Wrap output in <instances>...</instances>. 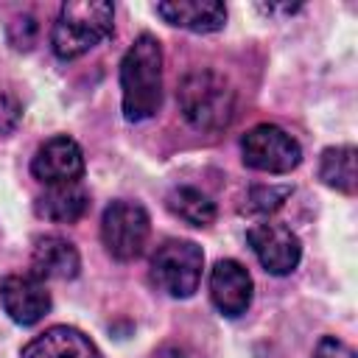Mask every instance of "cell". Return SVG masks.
Segmentation results:
<instances>
[{
  "label": "cell",
  "instance_id": "1",
  "mask_svg": "<svg viewBox=\"0 0 358 358\" xmlns=\"http://www.w3.org/2000/svg\"><path fill=\"white\" fill-rule=\"evenodd\" d=\"M123 117L148 120L162 103V48L157 36L140 34L120 62Z\"/></svg>",
  "mask_w": 358,
  "mask_h": 358
},
{
  "label": "cell",
  "instance_id": "2",
  "mask_svg": "<svg viewBox=\"0 0 358 358\" xmlns=\"http://www.w3.org/2000/svg\"><path fill=\"white\" fill-rule=\"evenodd\" d=\"M115 25V6L106 0H70L59 8L50 48L59 59H78L101 45Z\"/></svg>",
  "mask_w": 358,
  "mask_h": 358
},
{
  "label": "cell",
  "instance_id": "3",
  "mask_svg": "<svg viewBox=\"0 0 358 358\" xmlns=\"http://www.w3.org/2000/svg\"><path fill=\"white\" fill-rule=\"evenodd\" d=\"M176 101L182 117L199 131H221L235 117V90L213 70L187 73L179 81Z\"/></svg>",
  "mask_w": 358,
  "mask_h": 358
},
{
  "label": "cell",
  "instance_id": "4",
  "mask_svg": "<svg viewBox=\"0 0 358 358\" xmlns=\"http://www.w3.org/2000/svg\"><path fill=\"white\" fill-rule=\"evenodd\" d=\"M204 255L193 241H165L151 257V280L173 299L190 296L201 282Z\"/></svg>",
  "mask_w": 358,
  "mask_h": 358
},
{
  "label": "cell",
  "instance_id": "5",
  "mask_svg": "<svg viewBox=\"0 0 358 358\" xmlns=\"http://www.w3.org/2000/svg\"><path fill=\"white\" fill-rule=\"evenodd\" d=\"M148 232H151V221H148V213L140 201L117 199L103 210L101 238H103L106 252L115 260L137 257L148 241Z\"/></svg>",
  "mask_w": 358,
  "mask_h": 358
},
{
  "label": "cell",
  "instance_id": "6",
  "mask_svg": "<svg viewBox=\"0 0 358 358\" xmlns=\"http://www.w3.org/2000/svg\"><path fill=\"white\" fill-rule=\"evenodd\" d=\"M241 154L249 168L263 173H288L302 159L299 143L274 123L252 126L241 140Z\"/></svg>",
  "mask_w": 358,
  "mask_h": 358
},
{
  "label": "cell",
  "instance_id": "7",
  "mask_svg": "<svg viewBox=\"0 0 358 358\" xmlns=\"http://www.w3.org/2000/svg\"><path fill=\"white\" fill-rule=\"evenodd\" d=\"M246 241H249L255 257L260 260V266L268 274H277V277L291 274L299 263V255H302L299 238L285 224L260 221L246 232Z\"/></svg>",
  "mask_w": 358,
  "mask_h": 358
},
{
  "label": "cell",
  "instance_id": "8",
  "mask_svg": "<svg viewBox=\"0 0 358 358\" xmlns=\"http://www.w3.org/2000/svg\"><path fill=\"white\" fill-rule=\"evenodd\" d=\"M31 173L42 182V185H67V182H78L81 173H84V154H81V145L67 137V134H59V137H50L45 140L34 159H31Z\"/></svg>",
  "mask_w": 358,
  "mask_h": 358
},
{
  "label": "cell",
  "instance_id": "9",
  "mask_svg": "<svg viewBox=\"0 0 358 358\" xmlns=\"http://www.w3.org/2000/svg\"><path fill=\"white\" fill-rule=\"evenodd\" d=\"M0 302L17 324H36L50 310V294L34 274H8L0 282Z\"/></svg>",
  "mask_w": 358,
  "mask_h": 358
},
{
  "label": "cell",
  "instance_id": "10",
  "mask_svg": "<svg viewBox=\"0 0 358 358\" xmlns=\"http://www.w3.org/2000/svg\"><path fill=\"white\" fill-rule=\"evenodd\" d=\"M210 299L221 316H241L252 302V277L238 260H218L210 271Z\"/></svg>",
  "mask_w": 358,
  "mask_h": 358
},
{
  "label": "cell",
  "instance_id": "11",
  "mask_svg": "<svg viewBox=\"0 0 358 358\" xmlns=\"http://www.w3.org/2000/svg\"><path fill=\"white\" fill-rule=\"evenodd\" d=\"M157 14L176 28L193 31V34H210L224 28L227 22V8L218 0H171V3H157Z\"/></svg>",
  "mask_w": 358,
  "mask_h": 358
},
{
  "label": "cell",
  "instance_id": "12",
  "mask_svg": "<svg viewBox=\"0 0 358 358\" xmlns=\"http://www.w3.org/2000/svg\"><path fill=\"white\" fill-rule=\"evenodd\" d=\"M22 358H101L98 347L76 327L56 324L22 347Z\"/></svg>",
  "mask_w": 358,
  "mask_h": 358
},
{
  "label": "cell",
  "instance_id": "13",
  "mask_svg": "<svg viewBox=\"0 0 358 358\" xmlns=\"http://www.w3.org/2000/svg\"><path fill=\"white\" fill-rule=\"evenodd\" d=\"M31 266H34V277L45 280H73L81 268V257L78 249L59 235H42L34 241L31 249Z\"/></svg>",
  "mask_w": 358,
  "mask_h": 358
},
{
  "label": "cell",
  "instance_id": "14",
  "mask_svg": "<svg viewBox=\"0 0 358 358\" xmlns=\"http://www.w3.org/2000/svg\"><path fill=\"white\" fill-rule=\"evenodd\" d=\"M36 215L53 224H76L90 210V193L78 182L50 185L42 196H36Z\"/></svg>",
  "mask_w": 358,
  "mask_h": 358
},
{
  "label": "cell",
  "instance_id": "15",
  "mask_svg": "<svg viewBox=\"0 0 358 358\" xmlns=\"http://www.w3.org/2000/svg\"><path fill=\"white\" fill-rule=\"evenodd\" d=\"M165 201H168V210L190 227H210L215 221V213H218L215 201L207 193H201L199 187H190V185L173 187Z\"/></svg>",
  "mask_w": 358,
  "mask_h": 358
},
{
  "label": "cell",
  "instance_id": "16",
  "mask_svg": "<svg viewBox=\"0 0 358 358\" xmlns=\"http://www.w3.org/2000/svg\"><path fill=\"white\" fill-rule=\"evenodd\" d=\"M319 176L327 187L341 193H355V148L352 145H330L322 151Z\"/></svg>",
  "mask_w": 358,
  "mask_h": 358
},
{
  "label": "cell",
  "instance_id": "17",
  "mask_svg": "<svg viewBox=\"0 0 358 358\" xmlns=\"http://www.w3.org/2000/svg\"><path fill=\"white\" fill-rule=\"evenodd\" d=\"M288 196H291L288 185H282V187H277V185H257V187L249 190L243 210L246 213H274Z\"/></svg>",
  "mask_w": 358,
  "mask_h": 358
},
{
  "label": "cell",
  "instance_id": "18",
  "mask_svg": "<svg viewBox=\"0 0 358 358\" xmlns=\"http://www.w3.org/2000/svg\"><path fill=\"white\" fill-rule=\"evenodd\" d=\"M22 120V106L14 95L0 92V134H11Z\"/></svg>",
  "mask_w": 358,
  "mask_h": 358
},
{
  "label": "cell",
  "instance_id": "19",
  "mask_svg": "<svg viewBox=\"0 0 358 358\" xmlns=\"http://www.w3.org/2000/svg\"><path fill=\"white\" fill-rule=\"evenodd\" d=\"M8 36H11V45L20 48V50H28L34 45V36H36V22L31 17H20L11 22L8 28Z\"/></svg>",
  "mask_w": 358,
  "mask_h": 358
},
{
  "label": "cell",
  "instance_id": "20",
  "mask_svg": "<svg viewBox=\"0 0 358 358\" xmlns=\"http://www.w3.org/2000/svg\"><path fill=\"white\" fill-rule=\"evenodd\" d=\"M313 358H355V352L336 336H324L319 338L316 350H313Z\"/></svg>",
  "mask_w": 358,
  "mask_h": 358
},
{
  "label": "cell",
  "instance_id": "21",
  "mask_svg": "<svg viewBox=\"0 0 358 358\" xmlns=\"http://www.w3.org/2000/svg\"><path fill=\"white\" fill-rule=\"evenodd\" d=\"M154 358H204L201 352H196L193 347L187 344H165L154 352Z\"/></svg>",
  "mask_w": 358,
  "mask_h": 358
},
{
  "label": "cell",
  "instance_id": "22",
  "mask_svg": "<svg viewBox=\"0 0 358 358\" xmlns=\"http://www.w3.org/2000/svg\"><path fill=\"white\" fill-rule=\"evenodd\" d=\"M260 11H266V14H294L296 8H299V3H268V6H257Z\"/></svg>",
  "mask_w": 358,
  "mask_h": 358
}]
</instances>
